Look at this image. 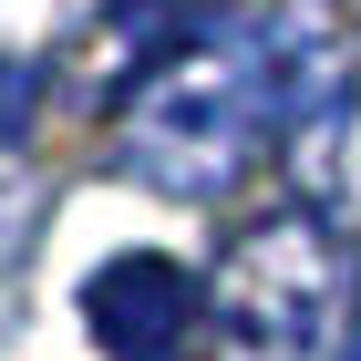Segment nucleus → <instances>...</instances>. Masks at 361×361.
<instances>
[{
	"mask_svg": "<svg viewBox=\"0 0 361 361\" xmlns=\"http://www.w3.org/2000/svg\"><path fill=\"white\" fill-rule=\"evenodd\" d=\"M269 135V52L238 31H196L166 73L124 93V176L155 196H227Z\"/></svg>",
	"mask_w": 361,
	"mask_h": 361,
	"instance_id": "1",
	"label": "nucleus"
},
{
	"mask_svg": "<svg viewBox=\"0 0 361 361\" xmlns=\"http://www.w3.org/2000/svg\"><path fill=\"white\" fill-rule=\"evenodd\" d=\"M217 361H320L341 331V238L320 207H279L227 238L207 279Z\"/></svg>",
	"mask_w": 361,
	"mask_h": 361,
	"instance_id": "2",
	"label": "nucleus"
},
{
	"mask_svg": "<svg viewBox=\"0 0 361 361\" xmlns=\"http://www.w3.org/2000/svg\"><path fill=\"white\" fill-rule=\"evenodd\" d=\"M31 217H42V196H31V176H21V155H0V269L21 258V238H31Z\"/></svg>",
	"mask_w": 361,
	"mask_h": 361,
	"instance_id": "6",
	"label": "nucleus"
},
{
	"mask_svg": "<svg viewBox=\"0 0 361 361\" xmlns=\"http://www.w3.org/2000/svg\"><path fill=\"white\" fill-rule=\"evenodd\" d=\"M351 361H361V331H351Z\"/></svg>",
	"mask_w": 361,
	"mask_h": 361,
	"instance_id": "7",
	"label": "nucleus"
},
{
	"mask_svg": "<svg viewBox=\"0 0 361 361\" xmlns=\"http://www.w3.org/2000/svg\"><path fill=\"white\" fill-rule=\"evenodd\" d=\"M269 114H279V135H289V155L300 166H320L341 145V124L361 114V52H351V31H341V11L331 0H289L269 21Z\"/></svg>",
	"mask_w": 361,
	"mask_h": 361,
	"instance_id": "3",
	"label": "nucleus"
},
{
	"mask_svg": "<svg viewBox=\"0 0 361 361\" xmlns=\"http://www.w3.org/2000/svg\"><path fill=\"white\" fill-rule=\"evenodd\" d=\"M31 124H42V73L31 62H0V155H21Z\"/></svg>",
	"mask_w": 361,
	"mask_h": 361,
	"instance_id": "5",
	"label": "nucleus"
},
{
	"mask_svg": "<svg viewBox=\"0 0 361 361\" xmlns=\"http://www.w3.org/2000/svg\"><path fill=\"white\" fill-rule=\"evenodd\" d=\"M83 331L114 361H186L207 331V279L166 248H124L83 279Z\"/></svg>",
	"mask_w": 361,
	"mask_h": 361,
	"instance_id": "4",
	"label": "nucleus"
}]
</instances>
